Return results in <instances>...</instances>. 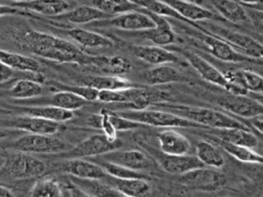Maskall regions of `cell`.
Instances as JSON below:
<instances>
[{
	"instance_id": "cell-1",
	"label": "cell",
	"mask_w": 263,
	"mask_h": 197,
	"mask_svg": "<svg viewBox=\"0 0 263 197\" xmlns=\"http://www.w3.org/2000/svg\"><path fill=\"white\" fill-rule=\"evenodd\" d=\"M9 36L18 48L39 57L84 66H91L93 62L95 55L85 53L74 43L27 26L11 29Z\"/></svg>"
},
{
	"instance_id": "cell-2",
	"label": "cell",
	"mask_w": 263,
	"mask_h": 197,
	"mask_svg": "<svg viewBox=\"0 0 263 197\" xmlns=\"http://www.w3.org/2000/svg\"><path fill=\"white\" fill-rule=\"evenodd\" d=\"M162 110L171 112L175 115L188 119L201 125L203 128L211 127L216 129H227V128H247V126L238 120L214 109L201 108V107H190L184 105H174L167 103H157Z\"/></svg>"
},
{
	"instance_id": "cell-3",
	"label": "cell",
	"mask_w": 263,
	"mask_h": 197,
	"mask_svg": "<svg viewBox=\"0 0 263 197\" xmlns=\"http://www.w3.org/2000/svg\"><path fill=\"white\" fill-rule=\"evenodd\" d=\"M116 114L138 122L140 124L152 125L155 127H202L188 119L175 115L164 110H119L114 111ZM203 128V127H202Z\"/></svg>"
},
{
	"instance_id": "cell-4",
	"label": "cell",
	"mask_w": 263,
	"mask_h": 197,
	"mask_svg": "<svg viewBox=\"0 0 263 197\" xmlns=\"http://www.w3.org/2000/svg\"><path fill=\"white\" fill-rule=\"evenodd\" d=\"M10 147L20 152L28 154H61L72 148L68 143L51 134L28 133L13 143Z\"/></svg>"
},
{
	"instance_id": "cell-5",
	"label": "cell",
	"mask_w": 263,
	"mask_h": 197,
	"mask_svg": "<svg viewBox=\"0 0 263 197\" xmlns=\"http://www.w3.org/2000/svg\"><path fill=\"white\" fill-rule=\"evenodd\" d=\"M46 169L45 163L31 154L16 151L9 154L3 164V172L13 180L40 176Z\"/></svg>"
},
{
	"instance_id": "cell-6",
	"label": "cell",
	"mask_w": 263,
	"mask_h": 197,
	"mask_svg": "<svg viewBox=\"0 0 263 197\" xmlns=\"http://www.w3.org/2000/svg\"><path fill=\"white\" fill-rule=\"evenodd\" d=\"M121 146L122 142L118 139L111 141L103 133H96L59 155L66 159L97 157L118 150Z\"/></svg>"
},
{
	"instance_id": "cell-7",
	"label": "cell",
	"mask_w": 263,
	"mask_h": 197,
	"mask_svg": "<svg viewBox=\"0 0 263 197\" xmlns=\"http://www.w3.org/2000/svg\"><path fill=\"white\" fill-rule=\"evenodd\" d=\"M205 30L210 34L225 40L245 55L254 60H263V44L252 36L215 25L209 26V29Z\"/></svg>"
},
{
	"instance_id": "cell-8",
	"label": "cell",
	"mask_w": 263,
	"mask_h": 197,
	"mask_svg": "<svg viewBox=\"0 0 263 197\" xmlns=\"http://www.w3.org/2000/svg\"><path fill=\"white\" fill-rule=\"evenodd\" d=\"M179 181L191 190L214 192L226 184V176L216 168L202 166L181 174Z\"/></svg>"
},
{
	"instance_id": "cell-9",
	"label": "cell",
	"mask_w": 263,
	"mask_h": 197,
	"mask_svg": "<svg viewBox=\"0 0 263 197\" xmlns=\"http://www.w3.org/2000/svg\"><path fill=\"white\" fill-rule=\"evenodd\" d=\"M197 38L203 43L206 50L215 57L228 62V63H245V62H256V60L251 58L243 53L236 50L233 46L227 43L225 40L210 34L206 30L201 32L197 30Z\"/></svg>"
},
{
	"instance_id": "cell-10",
	"label": "cell",
	"mask_w": 263,
	"mask_h": 197,
	"mask_svg": "<svg viewBox=\"0 0 263 197\" xmlns=\"http://www.w3.org/2000/svg\"><path fill=\"white\" fill-rule=\"evenodd\" d=\"M218 105L227 112L242 118H256L263 116V104L246 95L226 94L218 98Z\"/></svg>"
},
{
	"instance_id": "cell-11",
	"label": "cell",
	"mask_w": 263,
	"mask_h": 197,
	"mask_svg": "<svg viewBox=\"0 0 263 197\" xmlns=\"http://www.w3.org/2000/svg\"><path fill=\"white\" fill-rule=\"evenodd\" d=\"M95 23L97 25L112 26L117 29L130 32H141L147 29H151L155 26L153 19L142 8L117 14L113 17L98 21Z\"/></svg>"
},
{
	"instance_id": "cell-12",
	"label": "cell",
	"mask_w": 263,
	"mask_h": 197,
	"mask_svg": "<svg viewBox=\"0 0 263 197\" xmlns=\"http://www.w3.org/2000/svg\"><path fill=\"white\" fill-rule=\"evenodd\" d=\"M58 164L60 170L77 179L103 181L107 175L106 171L100 164L84 160L83 158H70Z\"/></svg>"
},
{
	"instance_id": "cell-13",
	"label": "cell",
	"mask_w": 263,
	"mask_h": 197,
	"mask_svg": "<svg viewBox=\"0 0 263 197\" xmlns=\"http://www.w3.org/2000/svg\"><path fill=\"white\" fill-rule=\"evenodd\" d=\"M22 104L23 106H51L73 112L82 108L86 101L70 91L59 90L46 96L24 100Z\"/></svg>"
},
{
	"instance_id": "cell-14",
	"label": "cell",
	"mask_w": 263,
	"mask_h": 197,
	"mask_svg": "<svg viewBox=\"0 0 263 197\" xmlns=\"http://www.w3.org/2000/svg\"><path fill=\"white\" fill-rule=\"evenodd\" d=\"M3 125L6 127L24 130L29 133L51 134V135L59 132L60 129L62 128L61 123L45 120L40 117L30 116V115L18 116L16 118L3 121Z\"/></svg>"
},
{
	"instance_id": "cell-15",
	"label": "cell",
	"mask_w": 263,
	"mask_h": 197,
	"mask_svg": "<svg viewBox=\"0 0 263 197\" xmlns=\"http://www.w3.org/2000/svg\"><path fill=\"white\" fill-rule=\"evenodd\" d=\"M143 10L153 19V22L155 23V26L151 29L138 32V34L141 37L150 40L151 42H153L155 45H158V46H164V45L174 43L176 40V34L171 24L168 23V21L163 16L157 15L145 9Z\"/></svg>"
},
{
	"instance_id": "cell-16",
	"label": "cell",
	"mask_w": 263,
	"mask_h": 197,
	"mask_svg": "<svg viewBox=\"0 0 263 197\" xmlns=\"http://www.w3.org/2000/svg\"><path fill=\"white\" fill-rule=\"evenodd\" d=\"M102 160L137 171L147 169L151 165L149 158L139 150H115L102 155Z\"/></svg>"
},
{
	"instance_id": "cell-17",
	"label": "cell",
	"mask_w": 263,
	"mask_h": 197,
	"mask_svg": "<svg viewBox=\"0 0 263 197\" xmlns=\"http://www.w3.org/2000/svg\"><path fill=\"white\" fill-rule=\"evenodd\" d=\"M184 55L191 67L199 74L203 80L223 87L228 91L230 82L225 78L224 74L220 72L216 67H214L210 62L193 52L186 51L184 52Z\"/></svg>"
},
{
	"instance_id": "cell-18",
	"label": "cell",
	"mask_w": 263,
	"mask_h": 197,
	"mask_svg": "<svg viewBox=\"0 0 263 197\" xmlns=\"http://www.w3.org/2000/svg\"><path fill=\"white\" fill-rule=\"evenodd\" d=\"M157 139L159 148L165 155H185L191 148L189 140L173 128L162 130Z\"/></svg>"
},
{
	"instance_id": "cell-19",
	"label": "cell",
	"mask_w": 263,
	"mask_h": 197,
	"mask_svg": "<svg viewBox=\"0 0 263 197\" xmlns=\"http://www.w3.org/2000/svg\"><path fill=\"white\" fill-rule=\"evenodd\" d=\"M130 50L138 58L151 65L158 66L179 61L174 52L158 45H133Z\"/></svg>"
},
{
	"instance_id": "cell-20",
	"label": "cell",
	"mask_w": 263,
	"mask_h": 197,
	"mask_svg": "<svg viewBox=\"0 0 263 197\" xmlns=\"http://www.w3.org/2000/svg\"><path fill=\"white\" fill-rule=\"evenodd\" d=\"M160 166L163 170L171 174L181 175L195 168L204 166L196 156L185 155H165L159 159Z\"/></svg>"
},
{
	"instance_id": "cell-21",
	"label": "cell",
	"mask_w": 263,
	"mask_h": 197,
	"mask_svg": "<svg viewBox=\"0 0 263 197\" xmlns=\"http://www.w3.org/2000/svg\"><path fill=\"white\" fill-rule=\"evenodd\" d=\"M103 181L125 197H147L151 192V186L145 179H117L107 174Z\"/></svg>"
},
{
	"instance_id": "cell-22",
	"label": "cell",
	"mask_w": 263,
	"mask_h": 197,
	"mask_svg": "<svg viewBox=\"0 0 263 197\" xmlns=\"http://www.w3.org/2000/svg\"><path fill=\"white\" fill-rule=\"evenodd\" d=\"M11 6L52 17L68 11L70 8V5L66 0H32L29 2H13Z\"/></svg>"
},
{
	"instance_id": "cell-23",
	"label": "cell",
	"mask_w": 263,
	"mask_h": 197,
	"mask_svg": "<svg viewBox=\"0 0 263 197\" xmlns=\"http://www.w3.org/2000/svg\"><path fill=\"white\" fill-rule=\"evenodd\" d=\"M16 110L23 115L40 117L45 120L63 123L74 118V113L51 106H16Z\"/></svg>"
},
{
	"instance_id": "cell-24",
	"label": "cell",
	"mask_w": 263,
	"mask_h": 197,
	"mask_svg": "<svg viewBox=\"0 0 263 197\" xmlns=\"http://www.w3.org/2000/svg\"><path fill=\"white\" fill-rule=\"evenodd\" d=\"M80 81L81 85L90 86L98 90H121L138 86L119 75H90L82 77Z\"/></svg>"
},
{
	"instance_id": "cell-25",
	"label": "cell",
	"mask_w": 263,
	"mask_h": 197,
	"mask_svg": "<svg viewBox=\"0 0 263 197\" xmlns=\"http://www.w3.org/2000/svg\"><path fill=\"white\" fill-rule=\"evenodd\" d=\"M173 8L178 14L189 22L206 21L214 17V13L209 9L186 0H160Z\"/></svg>"
},
{
	"instance_id": "cell-26",
	"label": "cell",
	"mask_w": 263,
	"mask_h": 197,
	"mask_svg": "<svg viewBox=\"0 0 263 197\" xmlns=\"http://www.w3.org/2000/svg\"><path fill=\"white\" fill-rule=\"evenodd\" d=\"M109 17L111 16L95 8L93 6H88V5H81L71 10H68L58 16H54V18L57 19L66 21L68 23L78 24V25L95 23V22L106 19Z\"/></svg>"
},
{
	"instance_id": "cell-27",
	"label": "cell",
	"mask_w": 263,
	"mask_h": 197,
	"mask_svg": "<svg viewBox=\"0 0 263 197\" xmlns=\"http://www.w3.org/2000/svg\"><path fill=\"white\" fill-rule=\"evenodd\" d=\"M225 78L234 84L245 88L248 92L263 93V76L251 70H228L223 73Z\"/></svg>"
},
{
	"instance_id": "cell-28",
	"label": "cell",
	"mask_w": 263,
	"mask_h": 197,
	"mask_svg": "<svg viewBox=\"0 0 263 197\" xmlns=\"http://www.w3.org/2000/svg\"><path fill=\"white\" fill-rule=\"evenodd\" d=\"M65 34L85 48L110 47L113 45V41L110 38L82 28H72L70 30H66Z\"/></svg>"
},
{
	"instance_id": "cell-29",
	"label": "cell",
	"mask_w": 263,
	"mask_h": 197,
	"mask_svg": "<svg viewBox=\"0 0 263 197\" xmlns=\"http://www.w3.org/2000/svg\"><path fill=\"white\" fill-rule=\"evenodd\" d=\"M0 62L12 70L22 72L37 73L41 69L39 62L34 57L4 49H0Z\"/></svg>"
},
{
	"instance_id": "cell-30",
	"label": "cell",
	"mask_w": 263,
	"mask_h": 197,
	"mask_svg": "<svg viewBox=\"0 0 263 197\" xmlns=\"http://www.w3.org/2000/svg\"><path fill=\"white\" fill-rule=\"evenodd\" d=\"M225 19L239 24L246 23L248 14L246 9L235 0H206Z\"/></svg>"
},
{
	"instance_id": "cell-31",
	"label": "cell",
	"mask_w": 263,
	"mask_h": 197,
	"mask_svg": "<svg viewBox=\"0 0 263 197\" xmlns=\"http://www.w3.org/2000/svg\"><path fill=\"white\" fill-rule=\"evenodd\" d=\"M70 180L91 197H125L114 187L101 180H82L73 176Z\"/></svg>"
},
{
	"instance_id": "cell-32",
	"label": "cell",
	"mask_w": 263,
	"mask_h": 197,
	"mask_svg": "<svg viewBox=\"0 0 263 197\" xmlns=\"http://www.w3.org/2000/svg\"><path fill=\"white\" fill-rule=\"evenodd\" d=\"M220 141L248 148H256L259 145L257 136L249 128H227L218 129L217 132Z\"/></svg>"
},
{
	"instance_id": "cell-33",
	"label": "cell",
	"mask_w": 263,
	"mask_h": 197,
	"mask_svg": "<svg viewBox=\"0 0 263 197\" xmlns=\"http://www.w3.org/2000/svg\"><path fill=\"white\" fill-rule=\"evenodd\" d=\"M145 81L150 85H160L181 80L180 72L168 64L158 65L144 73Z\"/></svg>"
},
{
	"instance_id": "cell-34",
	"label": "cell",
	"mask_w": 263,
	"mask_h": 197,
	"mask_svg": "<svg viewBox=\"0 0 263 197\" xmlns=\"http://www.w3.org/2000/svg\"><path fill=\"white\" fill-rule=\"evenodd\" d=\"M196 157L199 161L208 167L221 168L225 163V158L218 147L206 141H201L195 148Z\"/></svg>"
},
{
	"instance_id": "cell-35",
	"label": "cell",
	"mask_w": 263,
	"mask_h": 197,
	"mask_svg": "<svg viewBox=\"0 0 263 197\" xmlns=\"http://www.w3.org/2000/svg\"><path fill=\"white\" fill-rule=\"evenodd\" d=\"M91 66L100 69L106 75H120L128 72L132 68L129 62L121 56L105 55H95Z\"/></svg>"
},
{
	"instance_id": "cell-36",
	"label": "cell",
	"mask_w": 263,
	"mask_h": 197,
	"mask_svg": "<svg viewBox=\"0 0 263 197\" xmlns=\"http://www.w3.org/2000/svg\"><path fill=\"white\" fill-rule=\"evenodd\" d=\"M43 88L40 83L34 80L21 79L17 80L8 90L9 96L16 100H30L41 96Z\"/></svg>"
},
{
	"instance_id": "cell-37",
	"label": "cell",
	"mask_w": 263,
	"mask_h": 197,
	"mask_svg": "<svg viewBox=\"0 0 263 197\" xmlns=\"http://www.w3.org/2000/svg\"><path fill=\"white\" fill-rule=\"evenodd\" d=\"M89 2L91 6L109 16L139 9V7L129 0H89Z\"/></svg>"
},
{
	"instance_id": "cell-38",
	"label": "cell",
	"mask_w": 263,
	"mask_h": 197,
	"mask_svg": "<svg viewBox=\"0 0 263 197\" xmlns=\"http://www.w3.org/2000/svg\"><path fill=\"white\" fill-rule=\"evenodd\" d=\"M29 197H63V188L53 178H43L32 186Z\"/></svg>"
},
{
	"instance_id": "cell-39",
	"label": "cell",
	"mask_w": 263,
	"mask_h": 197,
	"mask_svg": "<svg viewBox=\"0 0 263 197\" xmlns=\"http://www.w3.org/2000/svg\"><path fill=\"white\" fill-rule=\"evenodd\" d=\"M220 146L233 158L237 159L238 161L246 162V163H259L263 164V156L255 152L253 149L243 147V146H237L230 143H226L221 141Z\"/></svg>"
},
{
	"instance_id": "cell-40",
	"label": "cell",
	"mask_w": 263,
	"mask_h": 197,
	"mask_svg": "<svg viewBox=\"0 0 263 197\" xmlns=\"http://www.w3.org/2000/svg\"><path fill=\"white\" fill-rule=\"evenodd\" d=\"M98 164H100L104 170L106 171L107 174L113 176V178H117V179H145L147 180L148 176L141 172V171H137L118 164H114L111 162H107L104 160H100L99 162H97Z\"/></svg>"
},
{
	"instance_id": "cell-41",
	"label": "cell",
	"mask_w": 263,
	"mask_h": 197,
	"mask_svg": "<svg viewBox=\"0 0 263 197\" xmlns=\"http://www.w3.org/2000/svg\"><path fill=\"white\" fill-rule=\"evenodd\" d=\"M53 85L59 89V90H65V91H70L72 93H75L76 95L82 97L86 102H91V101H98V94L99 90L86 86V85H67V84H62V83H53Z\"/></svg>"
},
{
	"instance_id": "cell-42",
	"label": "cell",
	"mask_w": 263,
	"mask_h": 197,
	"mask_svg": "<svg viewBox=\"0 0 263 197\" xmlns=\"http://www.w3.org/2000/svg\"><path fill=\"white\" fill-rule=\"evenodd\" d=\"M108 117H109V120H110L112 126L114 127V129L116 131L132 130V129H136L142 125L138 122L126 119V118L116 114L114 111H110V110H108Z\"/></svg>"
},
{
	"instance_id": "cell-43",
	"label": "cell",
	"mask_w": 263,
	"mask_h": 197,
	"mask_svg": "<svg viewBox=\"0 0 263 197\" xmlns=\"http://www.w3.org/2000/svg\"><path fill=\"white\" fill-rule=\"evenodd\" d=\"M246 11L252 26L259 34L263 35V9L247 8Z\"/></svg>"
},
{
	"instance_id": "cell-44",
	"label": "cell",
	"mask_w": 263,
	"mask_h": 197,
	"mask_svg": "<svg viewBox=\"0 0 263 197\" xmlns=\"http://www.w3.org/2000/svg\"><path fill=\"white\" fill-rule=\"evenodd\" d=\"M14 14H20V15H32L31 12L27 10H23L16 7H13L11 5H3L0 4V17L5 16V15H14Z\"/></svg>"
},
{
	"instance_id": "cell-45",
	"label": "cell",
	"mask_w": 263,
	"mask_h": 197,
	"mask_svg": "<svg viewBox=\"0 0 263 197\" xmlns=\"http://www.w3.org/2000/svg\"><path fill=\"white\" fill-rule=\"evenodd\" d=\"M67 190L69 192L70 197H91L89 194H87L84 190H82L80 187H78L72 181L68 182Z\"/></svg>"
},
{
	"instance_id": "cell-46",
	"label": "cell",
	"mask_w": 263,
	"mask_h": 197,
	"mask_svg": "<svg viewBox=\"0 0 263 197\" xmlns=\"http://www.w3.org/2000/svg\"><path fill=\"white\" fill-rule=\"evenodd\" d=\"M13 76V70L0 62V83L6 82Z\"/></svg>"
},
{
	"instance_id": "cell-47",
	"label": "cell",
	"mask_w": 263,
	"mask_h": 197,
	"mask_svg": "<svg viewBox=\"0 0 263 197\" xmlns=\"http://www.w3.org/2000/svg\"><path fill=\"white\" fill-rule=\"evenodd\" d=\"M251 123L255 129H257L259 132H261L263 134V119L262 118H260V117L252 118Z\"/></svg>"
},
{
	"instance_id": "cell-48",
	"label": "cell",
	"mask_w": 263,
	"mask_h": 197,
	"mask_svg": "<svg viewBox=\"0 0 263 197\" xmlns=\"http://www.w3.org/2000/svg\"><path fill=\"white\" fill-rule=\"evenodd\" d=\"M0 197H15L14 194L8 188L0 186Z\"/></svg>"
},
{
	"instance_id": "cell-49",
	"label": "cell",
	"mask_w": 263,
	"mask_h": 197,
	"mask_svg": "<svg viewBox=\"0 0 263 197\" xmlns=\"http://www.w3.org/2000/svg\"><path fill=\"white\" fill-rule=\"evenodd\" d=\"M235 1H239V2H242L246 4H257V3L261 2L262 0H235Z\"/></svg>"
},
{
	"instance_id": "cell-50",
	"label": "cell",
	"mask_w": 263,
	"mask_h": 197,
	"mask_svg": "<svg viewBox=\"0 0 263 197\" xmlns=\"http://www.w3.org/2000/svg\"><path fill=\"white\" fill-rule=\"evenodd\" d=\"M6 136H7L6 131H5V130H3V129H0V140L4 139V137H6Z\"/></svg>"
},
{
	"instance_id": "cell-51",
	"label": "cell",
	"mask_w": 263,
	"mask_h": 197,
	"mask_svg": "<svg viewBox=\"0 0 263 197\" xmlns=\"http://www.w3.org/2000/svg\"><path fill=\"white\" fill-rule=\"evenodd\" d=\"M13 2H29V1H32V0H12Z\"/></svg>"
},
{
	"instance_id": "cell-52",
	"label": "cell",
	"mask_w": 263,
	"mask_h": 197,
	"mask_svg": "<svg viewBox=\"0 0 263 197\" xmlns=\"http://www.w3.org/2000/svg\"><path fill=\"white\" fill-rule=\"evenodd\" d=\"M259 42H261L262 44H263V35H261V36H259V40H258Z\"/></svg>"
},
{
	"instance_id": "cell-53",
	"label": "cell",
	"mask_w": 263,
	"mask_h": 197,
	"mask_svg": "<svg viewBox=\"0 0 263 197\" xmlns=\"http://www.w3.org/2000/svg\"><path fill=\"white\" fill-rule=\"evenodd\" d=\"M186 1H190V2H193V3L197 2V0H186Z\"/></svg>"
},
{
	"instance_id": "cell-54",
	"label": "cell",
	"mask_w": 263,
	"mask_h": 197,
	"mask_svg": "<svg viewBox=\"0 0 263 197\" xmlns=\"http://www.w3.org/2000/svg\"><path fill=\"white\" fill-rule=\"evenodd\" d=\"M260 118H262V119H263V116H262V117H260Z\"/></svg>"
},
{
	"instance_id": "cell-55",
	"label": "cell",
	"mask_w": 263,
	"mask_h": 197,
	"mask_svg": "<svg viewBox=\"0 0 263 197\" xmlns=\"http://www.w3.org/2000/svg\"><path fill=\"white\" fill-rule=\"evenodd\" d=\"M262 76H263V75H262Z\"/></svg>"
}]
</instances>
